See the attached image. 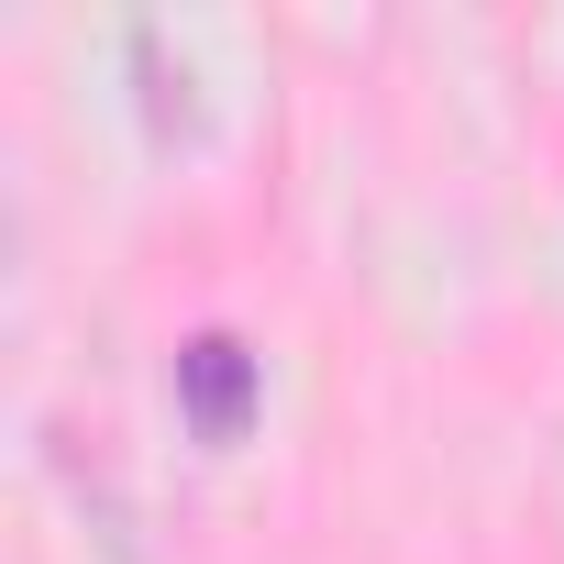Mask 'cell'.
<instances>
[{"mask_svg":"<svg viewBox=\"0 0 564 564\" xmlns=\"http://www.w3.org/2000/svg\"><path fill=\"white\" fill-rule=\"evenodd\" d=\"M177 410H188L199 443H243V421H254V355L232 333L177 344Z\"/></svg>","mask_w":564,"mask_h":564,"instance_id":"cell-1","label":"cell"}]
</instances>
